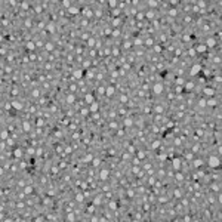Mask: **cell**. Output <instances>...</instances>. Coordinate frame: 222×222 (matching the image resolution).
<instances>
[{"label":"cell","mask_w":222,"mask_h":222,"mask_svg":"<svg viewBox=\"0 0 222 222\" xmlns=\"http://www.w3.org/2000/svg\"><path fill=\"white\" fill-rule=\"evenodd\" d=\"M205 161L207 163V169H219L221 166V157L216 154H210Z\"/></svg>","instance_id":"cell-1"},{"label":"cell","mask_w":222,"mask_h":222,"mask_svg":"<svg viewBox=\"0 0 222 222\" xmlns=\"http://www.w3.org/2000/svg\"><path fill=\"white\" fill-rule=\"evenodd\" d=\"M151 92H153V95H154L155 98L163 96V95L166 93L163 81H155V83H153V85H151Z\"/></svg>","instance_id":"cell-2"},{"label":"cell","mask_w":222,"mask_h":222,"mask_svg":"<svg viewBox=\"0 0 222 222\" xmlns=\"http://www.w3.org/2000/svg\"><path fill=\"white\" fill-rule=\"evenodd\" d=\"M116 95V86H113V85H107L105 86V98H111V96H114Z\"/></svg>","instance_id":"cell-3"},{"label":"cell","mask_w":222,"mask_h":222,"mask_svg":"<svg viewBox=\"0 0 222 222\" xmlns=\"http://www.w3.org/2000/svg\"><path fill=\"white\" fill-rule=\"evenodd\" d=\"M95 99H96V98L93 96V93H92V92H87L85 96H83V101H85L86 105H91V104H93V102H95Z\"/></svg>","instance_id":"cell-4"},{"label":"cell","mask_w":222,"mask_h":222,"mask_svg":"<svg viewBox=\"0 0 222 222\" xmlns=\"http://www.w3.org/2000/svg\"><path fill=\"white\" fill-rule=\"evenodd\" d=\"M89 110H91V114L101 111V102H99V101H95L93 104H91V105H89Z\"/></svg>","instance_id":"cell-5"},{"label":"cell","mask_w":222,"mask_h":222,"mask_svg":"<svg viewBox=\"0 0 222 222\" xmlns=\"http://www.w3.org/2000/svg\"><path fill=\"white\" fill-rule=\"evenodd\" d=\"M74 200H76V203H77V205H85L86 197H85V194H83V193H76V195H74Z\"/></svg>","instance_id":"cell-6"}]
</instances>
